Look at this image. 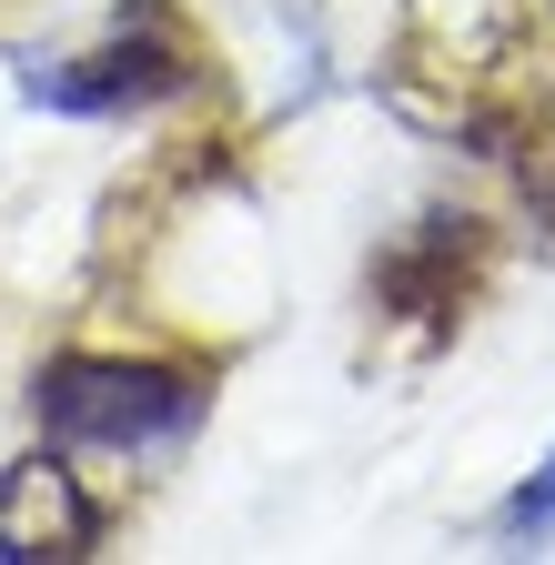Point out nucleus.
Instances as JSON below:
<instances>
[{"label":"nucleus","instance_id":"obj_1","mask_svg":"<svg viewBox=\"0 0 555 565\" xmlns=\"http://www.w3.org/2000/svg\"><path fill=\"white\" fill-rule=\"evenodd\" d=\"M41 424L72 445H182L202 424V384L172 364H51L41 374Z\"/></svg>","mask_w":555,"mask_h":565},{"label":"nucleus","instance_id":"obj_2","mask_svg":"<svg viewBox=\"0 0 555 565\" xmlns=\"http://www.w3.org/2000/svg\"><path fill=\"white\" fill-rule=\"evenodd\" d=\"M192 82V41L172 31L162 0H142L121 31H102L92 51H72L61 71H31V92L61 102V111H142V102H172Z\"/></svg>","mask_w":555,"mask_h":565},{"label":"nucleus","instance_id":"obj_3","mask_svg":"<svg viewBox=\"0 0 555 565\" xmlns=\"http://www.w3.org/2000/svg\"><path fill=\"white\" fill-rule=\"evenodd\" d=\"M102 545V505L61 455H21L0 475V555L11 565H82Z\"/></svg>","mask_w":555,"mask_h":565},{"label":"nucleus","instance_id":"obj_4","mask_svg":"<svg viewBox=\"0 0 555 565\" xmlns=\"http://www.w3.org/2000/svg\"><path fill=\"white\" fill-rule=\"evenodd\" d=\"M474 263H484V243H474L465 212H425V223L374 263V294L404 323H455V303L474 294Z\"/></svg>","mask_w":555,"mask_h":565},{"label":"nucleus","instance_id":"obj_5","mask_svg":"<svg viewBox=\"0 0 555 565\" xmlns=\"http://www.w3.org/2000/svg\"><path fill=\"white\" fill-rule=\"evenodd\" d=\"M505 525H515V535H555V455H545V475L505 505Z\"/></svg>","mask_w":555,"mask_h":565}]
</instances>
